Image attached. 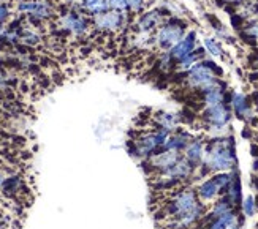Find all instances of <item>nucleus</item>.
Returning a JSON list of instances; mask_svg holds the SVG:
<instances>
[{"instance_id": "nucleus-19", "label": "nucleus", "mask_w": 258, "mask_h": 229, "mask_svg": "<svg viewBox=\"0 0 258 229\" xmlns=\"http://www.w3.org/2000/svg\"><path fill=\"white\" fill-rule=\"evenodd\" d=\"M22 188V180L18 176H8V179L5 180L2 191L5 196H13V194H18Z\"/></svg>"}, {"instance_id": "nucleus-5", "label": "nucleus", "mask_w": 258, "mask_h": 229, "mask_svg": "<svg viewBox=\"0 0 258 229\" xmlns=\"http://www.w3.org/2000/svg\"><path fill=\"white\" fill-rule=\"evenodd\" d=\"M203 119L208 122L209 130L223 131L231 119V114H230V109L227 106H223V103H222V105H217V106H208L206 111L203 112Z\"/></svg>"}, {"instance_id": "nucleus-15", "label": "nucleus", "mask_w": 258, "mask_h": 229, "mask_svg": "<svg viewBox=\"0 0 258 229\" xmlns=\"http://www.w3.org/2000/svg\"><path fill=\"white\" fill-rule=\"evenodd\" d=\"M188 160V163L192 165L194 168H197L201 162L205 160V144L195 139V141H190V144L185 148V157Z\"/></svg>"}, {"instance_id": "nucleus-18", "label": "nucleus", "mask_w": 258, "mask_h": 229, "mask_svg": "<svg viewBox=\"0 0 258 229\" xmlns=\"http://www.w3.org/2000/svg\"><path fill=\"white\" fill-rule=\"evenodd\" d=\"M83 8L92 15H102L108 11V0H81Z\"/></svg>"}, {"instance_id": "nucleus-31", "label": "nucleus", "mask_w": 258, "mask_h": 229, "mask_svg": "<svg viewBox=\"0 0 258 229\" xmlns=\"http://www.w3.org/2000/svg\"><path fill=\"white\" fill-rule=\"evenodd\" d=\"M253 134H252V131H250V128H244L242 130V137H245V139H249V137H252Z\"/></svg>"}, {"instance_id": "nucleus-20", "label": "nucleus", "mask_w": 258, "mask_h": 229, "mask_svg": "<svg viewBox=\"0 0 258 229\" xmlns=\"http://www.w3.org/2000/svg\"><path fill=\"white\" fill-rule=\"evenodd\" d=\"M228 198L233 201V204L241 202V179L238 176H233V180L228 187Z\"/></svg>"}, {"instance_id": "nucleus-29", "label": "nucleus", "mask_w": 258, "mask_h": 229, "mask_svg": "<svg viewBox=\"0 0 258 229\" xmlns=\"http://www.w3.org/2000/svg\"><path fill=\"white\" fill-rule=\"evenodd\" d=\"M242 16L241 15H231V26L234 27V29H241V26H242Z\"/></svg>"}, {"instance_id": "nucleus-14", "label": "nucleus", "mask_w": 258, "mask_h": 229, "mask_svg": "<svg viewBox=\"0 0 258 229\" xmlns=\"http://www.w3.org/2000/svg\"><path fill=\"white\" fill-rule=\"evenodd\" d=\"M154 120H155V125H157V128H163L166 131H174L177 128V125H179V116L174 112H166V111H160V112H157L155 116H154Z\"/></svg>"}, {"instance_id": "nucleus-11", "label": "nucleus", "mask_w": 258, "mask_h": 229, "mask_svg": "<svg viewBox=\"0 0 258 229\" xmlns=\"http://www.w3.org/2000/svg\"><path fill=\"white\" fill-rule=\"evenodd\" d=\"M162 11L163 10H151V11H146V13L140 18L138 21V29L140 32L143 33H148L151 30H155L157 27L160 26V22H162Z\"/></svg>"}, {"instance_id": "nucleus-33", "label": "nucleus", "mask_w": 258, "mask_h": 229, "mask_svg": "<svg viewBox=\"0 0 258 229\" xmlns=\"http://www.w3.org/2000/svg\"><path fill=\"white\" fill-rule=\"evenodd\" d=\"M239 224H242V220H238V223H234V224L228 226L227 229H238V227H239Z\"/></svg>"}, {"instance_id": "nucleus-7", "label": "nucleus", "mask_w": 258, "mask_h": 229, "mask_svg": "<svg viewBox=\"0 0 258 229\" xmlns=\"http://www.w3.org/2000/svg\"><path fill=\"white\" fill-rule=\"evenodd\" d=\"M179 158H181L179 152L165 150V152H157L146 160H148V166L151 169H154L157 174H160V173H163V171H166L168 168H171Z\"/></svg>"}, {"instance_id": "nucleus-13", "label": "nucleus", "mask_w": 258, "mask_h": 229, "mask_svg": "<svg viewBox=\"0 0 258 229\" xmlns=\"http://www.w3.org/2000/svg\"><path fill=\"white\" fill-rule=\"evenodd\" d=\"M62 24L65 29H69L72 33H75V35H83V33L87 30V21L78 13L65 15L62 19Z\"/></svg>"}, {"instance_id": "nucleus-38", "label": "nucleus", "mask_w": 258, "mask_h": 229, "mask_svg": "<svg viewBox=\"0 0 258 229\" xmlns=\"http://www.w3.org/2000/svg\"><path fill=\"white\" fill-rule=\"evenodd\" d=\"M22 2H24V0H22Z\"/></svg>"}, {"instance_id": "nucleus-22", "label": "nucleus", "mask_w": 258, "mask_h": 229, "mask_svg": "<svg viewBox=\"0 0 258 229\" xmlns=\"http://www.w3.org/2000/svg\"><path fill=\"white\" fill-rule=\"evenodd\" d=\"M205 51L208 54H211L212 57H222L223 51H222V46L216 38H205Z\"/></svg>"}, {"instance_id": "nucleus-10", "label": "nucleus", "mask_w": 258, "mask_h": 229, "mask_svg": "<svg viewBox=\"0 0 258 229\" xmlns=\"http://www.w3.org/2000/svg\"><path fill=\"white\" fill-rule=\"evenodd\" d=\"M190 139L192 136L187 131H176L174 134H170V137L166 139V142L163 144V147L159 152H165V150H171V152H182L187 148V145L190 144Z\"/></svg>"}, {"instance_id": "nucleus-2", "label": "nucleus", "mask_w": 258, "mask_h": 229, "mask_svg": "<svg viewBox=\"0 0 258 229\" xmlns=\"http://www.w3.org/2000/svg\"><path fill=\"white\" fill-rule=\"evenodd\" d=\"M185 35V24L177 18L168 19L166 24L160 26L155 33V44L160 49H171Z\"/></svg>"}, {"instance_id": "nucleus-25", "label": "nucleus", "mask_w": 258, "mask_h": 229, "mask_svg": "<svg viewBox=\"0 0 258 229\" xmlns=\"http://www.w3.org/2000/svg\"><path fill=\"white\" fill-rule=\"evenodd\" d=\"M21 40L24 41L26 44H30V46H35V44L40 43V37L37 35V33H33V32H26Z\"/></svg>"}, {"instance_id": "nucleus-6", "label": "nucleus", "mask_w": 258, "mask_h": 229, "mask_svg": "<svg viewBox=\"0 0 258 229\" xmlns=\"http://www.w3.org/2000/svg\"><path fill=\"white\" fill-rule=\"evenodd\" d=\"M94 24L100 30H119L125 24V15L119 11H105L102 15H97Z\"/></svg>"}, {"instance_id": "nucleus-26", "label": "nucleus", "mask_w": 258, "mask_h": 229, "mask_svg": "<svg viewBox=\"0 0 258 229\" xmlns=\"http://www.w3.org/2000/svg\"><path fill=\"white\" fill-rule=\"evenodd\" d=\"M128 7L133 13H140L144 7V0H128Z\"/></svg>"}, {"instance_id": "nucleus-27", "label": "nucleus", "mask_w": 258, "mask_h": 229, "mask_svg": "<svg viewBox=\"0 0 258 229\" xmlns=\"http://www.w3.org/2000/svg\"><path fill=\"white\" fill-rule=\"evenodd\" d=\"M245 32H247L250 37H253L255 40H258V21L250 22V24L245 27Z\"/></svg>"}, {"instance_id": "nucleus-37", "label": "nucleus", "mask_w": 258, "mask_h": 229, "mask_svg": "<svg viewBox=\"0 0 258 229\" xmlns=\"http://www.w3.org/2000/svg\"><path fill=\"white\" fill-rule=\"evenodd\" d=\"M0 166H2V160H0Z\"/></svg>"}, {"instance_id": "nucleus-39", "label": "nucleus", "mask_w": 258, "mask_h": 229, "mask_svg": "<svg viewBox=\"0 0 258 229\" xmlns=\"http://www.w3.org/2000/svg\"><path fill=\"white\" fill-rule=\"evenodd\" d=\"M256 127H258V125H256Z\"/></svg>"}, {"instance_id": "nucleus-17", "label": "nucleus", "mask_w": 258, "mask_h": 229, "mask_svg": "<svg viewBox=\"0 0 258 229\" xmlns=\"http://www.w3.org/2000/svg\"><path fill=\"white\" fill-rule=\"evenodd\" d=\"M234 223H238V215L231 210L228 213H223V215L217 216V218H214V221L208 226V229H227L228 226H231Z\"/></svg>"}, {"instance_id": "nucleus-34", "label": "nucleus", "mask_w": 258, "mask_h": 229, "mask_svg": "<svg viewBox=\"0 0 258 229\" xmlns=\"http://www.w3.org/2000/svg\"><path fill=\"white\" fill-rule=\"evenodd\" d=\"M225 2H228V4H234V5H236V4H241V2H244V0H225Z\"/></svg>"}, {"instance_id": "nucleus-8", "label": "nucleus", "mask_w": 258, "mask_h": 229, "mask_svg": "<svg viewBox=\"0 0 258 229\" xmlns=\"http://www.w3.org/2000/svg\"><path fill=\"white\" fill-rule=\"evenodd\" d=\"M195 46H197V33L192 30V32H188L187 35H184V38L177 44H174L173 48L168 51V54L171 55L173 60L181 62L182 59H185L187 55H190L195 51Z\"/></svg>"}, {"instance_id": "nucleus-24", "label": "nucleus", "mask_w": 258, "mask_h": 229, "mask_svg": "<svg viewBox=\"0 0 258 229\" xmlns=\"http://www.w3.org/2000/svg\"><path fill=\"white\" fill-rule=\"evenodd\" d=\"M108 8H111L113 11H119V13L130 10L128 0H108Z\"/></svg>"}, {"instance_id": "nucleus-35", "label": "nucleus", "mask_w": 258, "mask_h": 229, "mask_svg": "<svg viewBox=\"0 0 258 229\" xmlns=\"http://www.w3.org/2000/svg\"><path fill=\"white\" fill-rule=\"evenodd\" d=\"M2 30H4V29H2V24H0V33H2Z\"/></svg>"}, {"instance_id": "nucleus-40", "label": "nucleus", "mask_w": 258, "mask_h": 229, "mask_svg": "<svg viewBox=\"0 0 258 229\" xmlns=\"http://www.w3.org/2000/svg\"><path fill=\"white\" fill-rule=\"evenodd\" d=\"M256 139H258V137H256Z\"/></svg>"}, {"instance_id": "nucleus-9", "label": "nucleus", "mask_w": 258, "mask_h": 229, "mask_svg": "<svg viewBox=\"0 0 258 229\" xmlns=\"http://www.w3.org/2000/svg\"><path fill=\"white\" fill-rule=\"evenodd\" d=\"M194 169H195V168L188 163V160L181 157V158H179L177 162L171 166V168H168L166 171H163V173H160V174L182 182V180L188 179L190 176L194 174Z\"/></svg>"}, {"instance_id": "nucleus-12", "label": "nucleus", "mask_w": 258, "mask_h": 229, "mask_svg": "<svg viewBox=\"0 0 258 229\" xmlns=\"http://www.w3.org/2000/svg\"><path fill=\"white\" fill-rule=\"evenodd\" d=\"M231 106L234 109V114L239 119H250L252 117V111H250V103L244 94L241 92H234L231 95Z\"/></svg>"}, {"instance_id": "nucleus-21", "label": "nucleus", "mask_w": 258, "mask_h": 229, "mask_svg": "<svg viewBox=\"0 0 258 229\" xmlns=\"http://www.w3.org/2000/svg\"><path fill=\"white\" fill-rule=\"evenodd\" d=\"M205 103L206 106H217L223 103V90L222 89H214L205 92Z\"/></svg>"}, {"instance_id": "nucleus-23", "label": "nucleus", "mask_w": 258, "mask_h": 229, "mask_svg": "<svg viewBox=\"0 0 258 229\" xmlns=\"http://www.w3.org/2000/svg\"><path fill=\"white\" fill-rule=\"evenodd\" d=\"M256 202H255V198L252 196V194H249L247 198H245L242 201V212L245 216H253L256 213Z\"/></svg>"}, {"instance_id": "nucleus-32", "label": "nucleus", "mask_w": 258, "mask_h": 229, "mask_svg": "<svg viewBox=\"0 0 258 229\" xmlns=\"http://www.w3.org/2000/svg\"><path fill=\"white\" fill-rule=\"evenodd\" d=\"M250 152H252V157L258 158V145L256 144H252L250 145Z\"/></svg>"}, {"instance_id": "nucleus-28", "label": "nucleus", "mask_w": 258, "mask_h": 229, "mask_svg": "<svg viewBox=\"0 0 258 229\" xmlns=\"http://www.w3.org/2000/svg\"><path fill=\"white\" fill-rule=\"evenodd\" d=\"M10 18V8L7 4H0V24Z\"/></svg>"}, {"instance_id": "nucleus-4", "label": "nucleus", "mask_w": 258, "mask_h": 229, "mask_svg": "<svg viewBox=\"0 0 258 229\" xmlns=\"http://www.w3.org/2000/svg\"><path fill=\"white\" fill-rule=\"evenodd\" d=\"M198 198L194 190H181L177 191L171 201L165 204V213L168 216H181L188 212H192L198 207Z\"/></svg>"}, {"instance_id": "nucleus-36", "label": "nucleus", "mask_w": 258, "mask_h": 229, "mask_svg": "<svg viewBox=\"0 0 258 229\" xmlns=\"http://www.w3.org/2000/svg\"><path fill=\"white\" fill-rule=\"evenodd\" d=\"M255 65H256V68H258V60H256V62H255Z\"/></svg>"}, {"instance_id": "nucleus-1", "label": "nucleus", "mask_w": 258, "mask_h": 229, "mask_svg": "<svg viewBox=\"0 0 258 229\" xmlns=\"http://www.w3.org/2000/svg\"><path fill=\"white\" fill-rule=\"evenodd\" d=\"M205 165L211 171H230L236 165L234 154V139L230 136L227 139H214L205 150Z\"/></svg>"}, {"instance_id": "nucleus-30", "label": "nucleus", "mask_w": 258, "mask_h": 229, "mask_svg": "<svg viewBox=\"0 0 258 229\" xmlns=\"http://www.w3.org/2000/svg\"><path fill=\"white\" fill-rule=\"evenodd\" d=\"M8 179V174L5 173V171H2L0 169V188L4 187V183H5V180Z\"/></svg>"}, {"instance_id": "nucleus-3", "label": "nucleus", "mask_w": 258, "mask_h": 229, "mask_svg": "<svg viewBox=\"0 0 258 229\" xmlns=\"http://www.w3.org/2000/svg\"><path fill=\"white\" fill-rule=\"evenodd\" d=\"M187 83H188L190 87L200 89L203 92H209V90H214V89H222V83L214 76V73H212L211 70H208V68L201 62L195 63L188 70Z\"/></svg>"}, {"instance_id": "nucleus-16", "label": "nucleus", "mask_w": 258, "mask_h": 229, "mask_svg": "<svg viewBox=\"0 0 258 229\" xmlns=\"http://www.w3.org/2000/svg\"><path fill=\"white\" fill-rule=\"evenodd\" d=\"M220 193H222V190L219 188L217 183H216L214 180H212V177L208 179V180H205V182L198 187V190H197V194H198V196H200L201 199H203V201H214Z\"/></svg>"}]
</instances>
